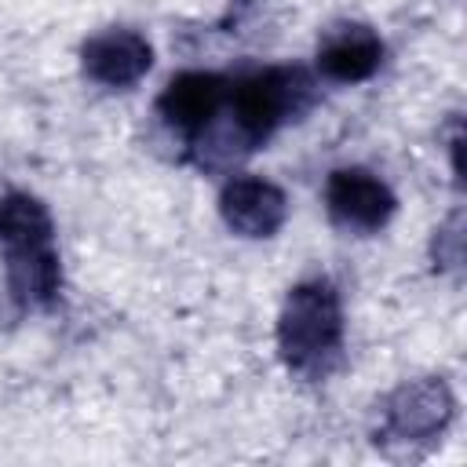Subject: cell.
I'll return each mask as SVG.
<instances>
[{"label": "cell", "instance_id": "cell-8", "mask_svg": "<svg viewBox=\"0 0 467 467\" xmlns=\"http://www.w3.org/2000/svg\"><path fill=\"white\" fill-rule=\"evenodd\" d=\"M383 66V40L372 26L339 22L317 44V69L336 84H361Z\"/></svg>", "mask_w": 467, "mask_h": 467}, {"label": "cell", "instance_id": "cell-10", "mask_svg": "<svg viewBox=\"0 0 467 467\" xmlns=\"http://www.w3.org/2000/svg\"><path fill=\"white\" fill-rule=\"evenodd\" d=\"M47 241H55V223H51L47 204L22 190L4 193L0 197V252L47 244Z\"/></svg>", "mask_w": 467, "mask_h": 467}, {"label": "cell", "instance_id": "cell-4", "mask_svg": "<svg viewBox=\"0 0 467 467\" xmlns=\"http://www.w3.org/2000/svg\"><path fill=\"white\" fill-rule=\"evenodd\" d=\"M325 208H328V219L339 230L376 234V230H383L390 223V215L398 208V197H394V190L376 171L347 164V168L328 171Z\"/></svg>", "mask_w": 467, "mask_h": 467}, {"label": "cell", "instance_id": "cell-6", "mask_svg": "<svg viewBox=\"0 0 467 467\" xmlns=\"http://www.w3.org/2000/svg\"><path fill=\"white\" fill-rule=\"evenodd\" d=\"M84 77L102 88H131L139 84L153 66V47L142 33L113 26L84 40L80 47Z\"/></svg>", "mask_w": 467, "mask_h": 467}, {"label": "cell", "instance_id": "cell-9", "mask_svg": "<svg viewBox=\"0 0 467 467\" xmlns=\"http://www.w3.org/2000/svg\"><path fill=\"white\" fill-rule=\"evenodd\" d=\"M4 270H7V296L22 310H47L62 292V263L55 241L4 252Z\"/></svg>", "mask_w": 467, "mask_h": 467}, {"label": "cell", "instance_id": "cell-3", "mask_svg": "<svg viewBox=\"0 0 467 467\" xmlns=\"http://www.w3.org/2000/svg\"><path fill=\"white\" fill-rule=\"evenodd\" d=\"M452 412L456 398L441 376L409 379L383 398L376 445H383L394 456H420L434 441H441L445 427L452 423Z\"/></svg>", "mask_w": 467, "mask_h": 467}, {"label": "cell", "instance_id": "cell-1", "mask_svg": "<svg viewBox=\"0 0 467 467\" xmlns=\"http://www.w3.org/2000/svg\"><path fill=\"white\" fill-rule=\"evenodd\" d=\"M314 99H317V84L303 66H266L234 80L226 99L230 128L219 131L212 124L197 135L193 142L197 164L212 168L241 153H252L277 128H285L288 120H299L314 106Z\"/></svg>", "mask_w": 467, "mask_h": 467}, {"label": "cell", "instance_id": "cell-5", "mask_svg": "<svg viewBox=\"0 0 467 467\" xmlns=\"http://www.w3.org/2000/svg\"><path fill=\"white\" fill-rule=\"evenodd\" d=\"M230 77L223 73H212V69H186V73H175L164 91L157 95V117L186 135V142H193L208 124L219 120V113L226 109V99H230Z\"/></svg>", "mask_w": 467, "mask_h": 467}, {"label": "cell", "instance_id": "cell-7", "mask_svg": "<svg viewBox=\"0 0 467 467\" xmlns=\"http://www.w3.org/2000/svg\"><path fill=\"white\" fill-rule=\"evenodd\" d=\"M219 215L237 237H274L288 219V197L270 179L237 175L219 193Z\"/></svg>", "mask_w": 467, "mask_h": 467}, {"label": "cell", "instance_id": "cell-2", "mask_svg": "<svg viewBox=\"0 0 467 467\" xmlns=\"http://www.w3.org/2000/svg\"><path fill=\"white\" fill-rule=\"evenodd\" d=\"M277 354L299 379H328L343 365V303L328 277L288 288L277 317Z\"/></svg>", "mask_w": 467, "mask_h": 467}, {"label": "cell", "instance_id": "cell-11", "mask_svg": "<svg viewBox=\"0 0 467 467\" xmlns=\"http://www.w3.org/2000/svg\"><path fill=\"white\" fill-rule=\"evenodd\" d=\"M434 259H438V266H449V270H456L460 263H463V234H460V215H452L441 230H438V237H434Z\"/></svg>", "mask_w": 467, "mask_h": 467}]
</instances>
